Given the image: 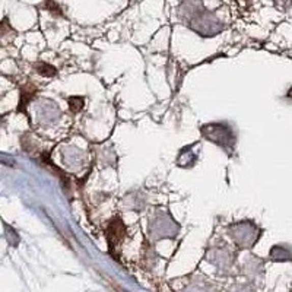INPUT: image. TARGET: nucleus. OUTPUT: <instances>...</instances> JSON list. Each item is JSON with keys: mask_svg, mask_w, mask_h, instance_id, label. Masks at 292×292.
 Masks as SVG:
<instances>
[{"mask_svg": "<svg viewBox=\"0 0 292 292\" xmlns=\"http://www.w3.org/2000/svg\"><path fill=\"white\" fill-rule=\"evenodd\" d=\"M37 69V72L40 73V75H43V76H54L57 73V70L53 66H50V65H47V63H40V65H37L35 66Z\"/></svg>", "mask_w": 292, "mask_h": 292, "instance_id": "obj_1", "label": "nucleus"}, {"mask_svg": "<svg viewBox=\"0 0 292 292\" xmlns=\"http://www.w3.org/2000/svg\"><path fill=\"white\" fill-rule=\"evenodd\" d=\"M272 257L278 258V260H279V258H281V260H288V258H292V253L282 247H273V250H272Z\"/></svg>", "mask_w": 292, "mask_h": 292, "instance_id": "obj_2", "label": "nucleus"}, {"mask_svg": "<svg viewBox=\"0 0 292 292\" xmlns=\"http://www.w3.org/2000/svg\"><path fill=\"white\" fill-rule=\"evenodd\" d=\"M289 95H292V90H291V94H289ZM291 98H292V97H291Z\"/></svg>", "mask_w": 292, "mask_h": 292, "instance_id": "obj_3", "label": "nucleus"}]
</instances>
